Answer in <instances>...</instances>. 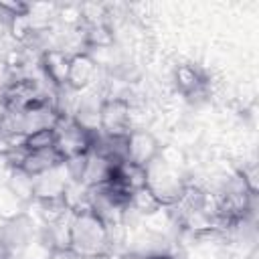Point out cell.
Masks as SVG:
<instances>
[{
    "label": "cell",
    "instance_id": "1",
    "mask_svg": "<svg viewBox=\"0 0 259 259\" xmlns=\"http://www.w3.org/2000/svg\"><path fill=\"white\" fill-rule=\"evenodd\" d=\"M130 119V113H127V107L123 101H113V103H107L103 109H101V123L107 127L109 134L113 136H119L123 130V125L127 123Z\"/></svg>",
    "mask_w": 259,
    "mask_h": 259
}]
</instances>
